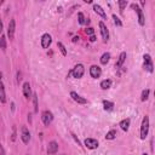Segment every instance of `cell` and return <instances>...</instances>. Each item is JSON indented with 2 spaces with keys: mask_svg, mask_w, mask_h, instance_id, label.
Here are the masks:
<instances>
[{
  "mask_svg": "<svg viewBox=\"0 0 155 155\" xmlns=\"http://www.w3.org/2000/svg\"><path fill=\"white\" fill-rule=\"evenodd\" d=\"M90 74H91L92 78L97 79V78L101 76V74H102V69H101L98 65H92V67L90 68Z\"/></svg>",
  "mask_w": 155,
  "mask_h": 155,
  "instance_id": "obj_14",
  "label": "cell"
},
{
  "mask_svg": "<svg viewBox=\"0 0 155 155\" xmlns=\"http://www.w3.org/2000/svg\"><path fill=\"white\" fill-rule=\"evenodd\" d=\"M132 8H134L136 12H137V15H138V23H139L140 25H144L145 21H144V15H143L142 8H140L138 5H136V4H132Z\"/></svg>",
  "mask_w": 155,
  "mask_h": 155,
  "instance_id": "obj_6",
  "label": "cell"
},
{
  "mask_svg": "<svg viewBox=\"0 0 155 155\" xmlns=\"http://www.w3.org/2000/svg\"><path fill=\"white\" fill-rule=\"evenodd\" d=\"M15 30H16V21L12 18L8 23V28H7V34H8V38L10 39H13L15 36Z\"/></svg>",
  "mask_w": 155,
  "mask_h": 155,
  "instance_id": "obj_11",
  "label": "cell"
},
{
  "mask_svg": "<svg viewBox=\"0 0 155 155\" xmlns=\"http://www.w3.org/2000/svg\"><path fill=\"white\" fill-rule=\"evenodd\" d=\"M57 47L59 48V51H61V53L63 56H67V50H65V47H64V45L62 42H57Z\"/></svg>",
  "mask_w": 155,
  "mask_h": 155,
  "instance_id": "obj_23",
  "label": "cell"
},
{
  "mask_svg": "<svg viewBox=\"0 0 155 155\" xmlns=\"http://www.w3.org/2000/svg\"><path fill=\"white\" fill-rule=\"evenodd\" d=\"M85 33H86L87 35H92V34L94 33V30H93V28H92V27H90V28L85 29Z\"/></svg>",
  "mask_w": 155,
  "mask_h": 155,
  "instance_id": "obj_31",
  "label": "cell"
},
{
  "mask_svg": "<svg viewBox=\"0 0 155 155\" xmlns=\"http://www.w3.org/2000/svg\"><path fill=\"white\" fill-rule=\"evenodd\" d=\"M143 155H148V154H145V153H144V154H143Z\"/></svg>",
  "mask_w": 155,
  "mask_h": 155,
  "instance_id": "obj_37",
  "label": "cell"
},
{
  "mask_svg": "<svg viewBox=\"0 0 155 155\" xmlns=\"http://www.w3.org/2000/svg\"><path fill=\"white\" fill-rule=\"evenodd\" d=\"M143 61H144V68H145V70H148L149 73H153V68H154V65H153V61H151V57H150V54H144L143 56Z\"/></svg>",
  "mask_w": 155,
  "mask_h": 155,
  "instance_id": "obj_3",
  "label": "cell"
},
{
  "mask_svg": "<svg viewBox=\"0 0 155 155\" xmlns=\"http://www.w3.org/2000/svg\"><path fill=\"white\" fill-rule=\"evenodd\" d=\"M62 155H64V154H62Z\"/></svg>",
  "mask_w": 155,
  "mask_h": 155,
  "instance_id": "obj_38",
  "label": "cell"
},
{
  "mask_svg": "<svg viewBox=\"0 0 155 155\" xmlns=\"http://www.w3.org/2000/svg\"><path fill=\"white\" fill-rule=\"evenodd\" d=\"M149 90L148 88H145V90H143V92H142V96H140V101H147L148 99V96H149Z\"/></svg>",
  "mask_w": 155,
  "mask_h": 155,
  "instance_id": "obj_24",
  "label": "cell"
},
{
  "mask_svg": "<svg viewBox=\"0 0 155 155\" xmlns=\"http://www.w3.org/2000/svg\"><path fill=\"white\" fill-rule=\"evenodd\" d=\"M96 40V38L93 36V35H91V38H90V41H94Z\"/></svg>",
  "mask_w": 155,
  "mask_h": 155,
  "instance_id": "obj_35",
  "label": "cell"
},
{
  "mask_svg": "<svg viewBox=\"0 0 155 155\" xmlns=\"http://www.w3.org/2000/svg\"><path fill=\"white\" fill-rule=\"evenodd\" d=\"M148 132H149V117L144 116L140 125V139H145V137L148 136Z\"/></svg>",
  "mask_w": 155,
  "mask_h": 155,
  "instance_id": "obj_2",
  "label": "cell"
},
{
  "mask_svg": "<svg viewBox=\"0 0 155 155\" xmlns=\"http://www.w3.org/2000/svg\"><path fill=\"white\" fill-rule=\"evenodd\" d=\"M0 102L6 103V93H5V87L2 82V74L0 73Z\"/></svg>",
  "mask_w": 155,
  "mask_h": 155,
  "instance_id": "obj_13",
  "label": "cell"
},
{
  "mask_svg": "<svg viewBox=\"0 0 155 155\" xmlns=\"http://www.w3.org/2000/svg\"><path fill=\"white\" fill-rule=\"evenodd\" d=\"M113 107H114V103H113V102L103 101V108H104V110L110 111V110H113Z\"/></svg>",
  "mask_w": 155,
  "mask_h": 155,
  "instance_id": "obj_19",
  "label": "cell"
},
{
  "mask_svg": "<svg viewBox=\"0 0 155 155\" xmlns=\"http://www.w3.org/2000/svg\"><path fill=\"white\" fill-rule=\"evenodd\" d=\"M93 10H94V12H96V13H98V15H99V16H102L103 18H107V13L104 12V10H103L99 5L93 4Z\"/></svg>",
  "mask_w": 155,
  "mask_h": 155,
  "instance_id": "obj_17",
  "label": "cell"
},
{
  "mask_svg": "<svg viewBox=\"0 0 155 155\" xmlns=\"http://www.w3.org/2000/svg\"><path fill=\"white\" fill-rule=\"evenodd\" d=\"M16 136H17V134H16V126H13V127H12V136H11V140H12V142L16 140Z\"/></svg>",
  "mask_w": 155,
  "mask_h": 155,
  "instance_id": "obj_30",
  "label": "cell"
},
{
  "mask_svg": "<svg viewBox=\"0 0 155 155\" xmlns=\"http://www.w3.org/2000/svg\"><path fill=\"white\" fill-rule=\"evenodd\" d=\"M0 48L2 51L6 50V36L5 35H1V38H0Z\"/></svg>",
  "mask_w": 155,
  "mask_h": 155,
  "instance_id": "obj_22",
  "label": "cell"
},
{
  "mask_svg": "<svg viewBox=\"0 0 155 155\" xmlns=\"http://www.w3.org/2000/svg\"><path fill=\"white\" fill-rule=\"evenodd\" d=\"M119 126L121 127V130L122 131H128V127H130V119H124L122 121H120V124H119Z\"/></svg>",
  "mask_w": 155,
  "mask_h": 155,
  "instance_id": "obj_18",
  "label": "cell"
},
{
  "mask_svg": "<svg viewBox=\"0 0 155 155\" xmlns=\"http://www.w3.org/2000/svg\"><path fill=\"white\" fill-rule=\"evenodd\" d=\"M70 97L76 102V103H79V104H86L87 103V99L86 98H84V97H81L80 94H78L76 92H70Z\"/></svg>",
  "mask_w": 155,
  "mask_h": 155,
  "instance_id": "obj_12",
  "label": "cell"
},
{
  "mask_svg": "<svg viewBox=\"0 0 155 155\" xmlns=\"http://www.w3.org/2000/svg\"><path fill=\"white\" fill-rule=\"evenodd\" d=\"M84 73H85V68H84V65H82L81 63H79V64H76V65L70 70V73L68 74V76H69V75H73V78L80 79V78H82Z\"/></svg>",
  "mask_w": 155,
  "mask_h": 155,
  "instance_id": "obj_1",
  "label": "cell"
},
{
  "mask_svg": "<svg viewBox=\"0 0 155 155\" xmlns=\"http://www.w3.org/2000/svg\"><path fill=\"white\" fill-rule=\"evenodd\" d=\"M51 42H52V39H51L50 34L46 33V34H44L41 36V46H42V48H47L51 45Z\"/></svg>",
  "mask_w": 155,
  "mask_h": 155,
  "instance_id": "obj_9",
  "label": "cell"
},
{
  "mask_svg": "<svg viewBox=\"0 0 155 155\" xmlns=\"http://www.w3.org/2000/svg\"><path fill=\"white\" fill-rule=\"evenodd\" d=\"M113 19H114L115 25H117V27H121V25H122V22H121V21H120V18H119V17H116L115 15H113Z\"/></svg>",
  "mask_w": 155,
  "mask_h": 155,
  "instance_id": "obj_28",
  "label": "cell"
},
{
  "mask_svg": "<svg viewBox=\"0 0 155 155\" xmlns=\"http://www.w3.org/2000/svg\"><path fill=\"white\" fill-rule=\"evenodd\" d=\"M17 75H18V78H17V81H18V82H19V81H21V80H22V78H21V73H19V71H18V74H17Z\"/></svg>",
  "mask_w": 155,
  "mask_h": 155,
  "instance_id": "obj_34",
  "label": "cell"
},
{
  "mask_svg": "<svg viewBox=\"0 0 155 155\" xmlns=\"http://www.w3.org/2000/svg\"><path fill=\"white\" fill-rule=\"evenodd\" d=\"M125 59H126V52H121V53H120V56H119V58H117V61H116V63H115L116 69H119V68H121V67H122V64H124Z\"/></svg>",
  "mask_w": 155,
  "mask_h": 155,
  "instance_id": "obj_16",
  "label": "cell"
},
{
  "mask_svg": "<svg viewBox=\"0 0 155 155\" xmlns=\"http://www.w3.org/2000/svg\"><path fill=\"white\" fill-rule=\"evenodd\" d=\"M99 29H101V35H102L103 41L107 42L108 39H109V31H108V29H107V27L103 22H99Z\"/></svg>",
  "mask_w": 155,
  "mask_h": 155,
  "instance_id": "obj_7",
  "label": "cell"
},
{
  "mask_svg": "<svg viewBox=\"0 0 155 155\" xmlns=\"http://www.w3.org/2000/svg\"><path fill=\"white\" fill-rule=\"evenodd\" d=\"M85 145L88 149H97L98 148V140L94 138H86L85 139Z\"/></svg>",
  "mask_w": 155,
  "mask_h": 155,
  "instance_id": "obj_10",
  "label": "cell"
},
{
  "mask_svg": "<svg viewBox=\"0 0 155 155\" xmlns=\"http://www.w3.org/2000/svg\"><path fill=\"white\" fill-rule=\"evenodd\" d=\"M110 86H111V80H109V79L103 80V81L101 82V87H102L103 90H107V88H109Z\"/></svg>",
  "mask_w": 155,
  "mask_h": 155,
  "instance_id": "obj_21",
  "label": "cell"
},
{
  "mask_svg": "<svg viewBox=\"0 0 155 155\" xmlns=\"http://www.w3.org/2000/svg\"><path fill=\"white\" fill-rule=\"evenodd\" d=\"M76 40H79V36H75V38H73V41H74V42H75Z\"/></svg>",
  "mask_w": 155,
  "mask_h": 155,
  "instance_id": "obj_36",
  "label": "cell"
},
{
  "mask_svg": "<svg viewBox=\"0 0 155 155\" xmlns=\"http://www.w3.org/2000/svg\"><path fill=\"white\" fill-rule=\"evenodd\" d=\"M58 151V143L54 140H51L47 147V155H54Z\"/></svg>",
  "mask_w": 155,
  "mask_h": 155,
  "instance_id": "obj_8",
  "label": "cell"
},
{
  "mask_svg": "<svg viewBox=\"0 0 155 155\" xmlns=\"http://www.w3.org/2000/svg\"><path fill=\"white\" fill-rule=\"evenodd\" d=\"M21 138H22L24 144H28L29 140H30V132H29V130L25 126H23L21 128Z\"/></svg>",
  "mask_w": 155,
  "mask_h": 155,
  "instance_id": "obj_5",
  "label": "cell"
},
{
  "mask_svg": "<svg viewBox=\"0 0 155 155\" xmlns=\"http://www.w3.org/2000/svg\"><path fill=\"white\" fill-rule=\"evenodd\" d=\"M117 4H119V7H120V11H121V12H122L124 8L127 6V1H126V0H120V1H117Z\"/></svg>",
  "mask_w": 155,
  "mask_h": 155,
  "instance_id": "obj_26",
  "label": "cell"
},
{
  "mask_svg": "<svg viewBox=\"0 0 155 155\" xmlns=\"http://www.w3.org/2000/svg\"><path fill=\"white\" fill-rule=\"evenodd\" d=\"M33 102H34V111L38 113V96H36V93L33 94Z\"/></svg>",
  "mask_w": 155,
  "mask_h": 155,
  "instance_id": "obj_27",
  "label": "cell"
},
{
  "mask_svg": "<svg viewBox=\"0 0 155 155\" xmlns=\"http://www.w3.org/2000/svg\"><path fill=\"white\" fill-rule=\"evenodd\" d=\"M41 120H42V122H44L45 126H48V125L52 122V120H53V115H52V113L48 111V110L42 111V114H41Z\"/></svg>",
  "mask_w": 155,
  "mask_h": 155,
  "instance_id": "obj_4",
  "label": "cell"
},
{
  "mask_svg": "<svg viewBox=\"0 0 155 155\" xmlns=\"http://www.w3.org/2000/svg\"><path fill=\"white\" fill-rule=\"evenodd\" d=\"M78 17H79V23H80V24H84V23H85L84 13H82V12H79V13H78Z\"/></svg>",
  "mask_w": 155,
  "mask_h": 155,
  "instance_id": "obj_29",
  "label": "cell"
},
{
  "mask_svg": "<svg viewBox=\"0 0 155 155\" xmlns=\"http://www.w3.org/2000/svg\"><path fill=\"white\" fill-rule=\"evenodd\" d=\"M115 136H116V131H115V130H110V131L107 133L105 138H107V139H114Z\"/></svg>",
  "mask_w": 155,
  "mask_h": 155,
  "instance_id": "obj_25",
  "label": "cell"
},
{
  "mask_svg": "<svg viewBox=\"0 0 155 155\" xmlns=\"http://www.w3.org/2000/svg\"><path fill=\"white\" fill-rule=\"evenodd\" d=\"M2 21H1V18H0V34H1V31H2Z\"/></svg>",
  "mask_w": 155,
  "mask_h": 155,
  "instance_id": "obj_33",
  "label": "cell"
},
{
  "mask_svg": "<svg viewBox=\"0 0 155 155\" xmlns=\"http://www.w3.org/2000/svg\"><path fill=\"white\" fill-rule=\"evenodd\" d=\"M23 94H24V97H25L27 99L30 98V96H31V90H30V84H29V82H24V84H23Z\"/></svg>",
  "mask_w": 155,
  "mask_h": 155,
  "instance_id": "obj_15",
  "label": "cell"
},
{
  "mask_svg": "<svg viewBox=\"0 0 155 155\" xmlns=\"http://www.w3.org/2000/svg\"><path fill=\"white\" fill-rule=\"evenodd\" d=\"M109 59H110V54H109L108 52H105V53H103L102 57H101V63H102V64H107V63L109 62Z\"/></svg>",
  "mask_w": 155,
  "mask_h": 155,
  "instance_id": "obj_20",
  "label": "cell"
},
{
  "mask_svg": "<svg viewBox=\"0 0 155 155\" xmlns=\"http://www.w3.org/2000/svg\"><path fill=\"white\" fill-rule=\"evenodd\" d=\"M0 155H5V150H4L2 145H1V143H0Z\"/></svg>",
  "mask_w": 155,
  "mask_h": 155,
  "instance_id": "obj_32",
  "label": "cell"
}]
</instances>
